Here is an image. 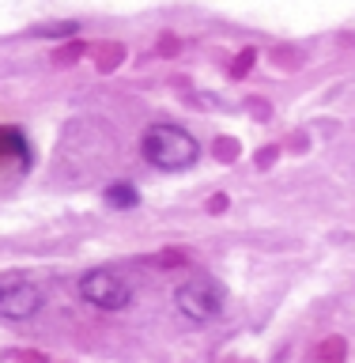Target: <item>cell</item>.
<instances>
[{"label": "cell", "instance_id": "obj_1", "mask_svg": "<svg viewBox=\"0 0 355 363\" xmlns=\"http://www.w3.org/2000/svg\"><path fill=\"white\" fill-rule=\"evenodd\" d=\"M140 155L144 163H152L155 170H167V174H178V170H189L201 159V140L181 125L170 121H155L147 125L140 136Z\"/></svg>", "mask_w": 355, "mask_h": 363}, {"label": "cell", "instance_id": "obj_2", "mask_svg": "<svg viewBox=\"0 0 355 363\" xmlns=\"http://www.w3.org/2000/svg\"><path fill=\"white\" fill-rule=\"evenodd\" d=\"M174 303H178V314H186L189 322L204 325V322H215V318L223 314L227 291H223V284L212 280V277H189L174 288Z\"/></svg>", "mask_w": 355, "mask_h": 363}, {"label": "cell", "instance_id": "obj_3", "mask_svg": "<svg viewBox=\"0 0 355 363\" xmlns=\"http://www.w3.org/2000/svg\"><path fill=\"white\" fill-rule=\"evenodd\" d=\"M79 299L98 306V311H125V306L133 303V284L121 277V272L113 269H91L79 277L76 284Z\"/></svg>", "mask_w": 355, "mask_h": 363}, {"label": "cell", "instance_id": "obj_4", "mask_svg": "<svg viewBox=\"0 0 355 363\" xmlns=\"http://www.w3.org/2000/svg\"><path fill=\"white\" fill-rule=\"evenodd\" d=\"M45 306V295L27 277H0V318L4 322H30Z\"/></svg>", "mask_w": 355, "mask_h": 363}, {"label": "cell", "instance_id": "obj_5", "mask_svg": "<svg viewBox=\"0 0 355 363\" xmlns=\"http://www.w3.org/2000/svg\"><path fill=\"white\" fill-rule=\"evenodd\" d=\"M102 201L118 212H133L136 204H140V193H136L129 182H113V186H106V193H102Z\"/></svg>", "mask_w": 355, "mask_h": 363}]
</instances>
